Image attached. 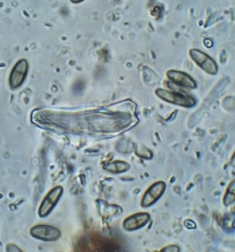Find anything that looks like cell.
<instances>
[{
  "label": "cell",
  "mask_w": 235,
  "mask_h": 252,
  "mask_svg": "<svg viewBox=\"0 0 235 252\" xmlns=\"http://www.w3.org/2000/svg\"><path fill=\"white\" fill-rule=\"evenodd\" d=\"M81 244L83 248L92 249L97 251L113 252L119 248L118 243L113 239L94 233L90 235L89 240H84Z\"/></svg>",
  "instance_id": "cell-1"
},
{
  "label": "cell",
  "mask_w": 235,
  "mask_h": 252,
  "mask_svg": "<svg viewBox=\"0 0 235 252\" xmlns=\"http://www.w3.org/2000/svg\"><path fill=\"white\" fill-rule=\"evenodd\" d=\"M156 92L157 95L162 99L176 105L190 107L195 103L192 97L179 93L169 92L160 89L157 90Z\"/></svg>",
  "instance_id": "cell-2"
},
{
  "label": "cell",
  "mask_w": 235,
  "mask_h": 252,
  "mask_svg": "<svg viewBox=\"0 0 235 252\" xmlns=\"http://www.w3.org/2000/svg\"><path fill=\"white\" fill-rule=\"evenodd\" d=\"M28 64L26 60L19 61L13 68L9 78L11 87L17 88L23 82L28 72Z\"/></svg>",
  "instance_id": "cell-3"
},
{
  "label": "cell",
  "mask_w": 235,
  "mask_h": 252,
  "mask_svg": "<svg viewBox=\"0 0 235 252\" xmlns=\"http://www.w3.org/2000/svg\"><path fill=\"white\" fill-rule=\"evenodd\" d=\"M190 55L193 60L207 72L210 74L217 72V67L216 63L206 54L200 50L192 49L190 51Z\"/></svg>",
  "instance_id": "cell-4"
},
{
  "label": "cell",
  "mask_w": 235,
  "mask_h": 252,
  "mask_svg": "<svg viewBox=\"0 0 235 252\" xmlns=\"http://www.w3.org/2000/svg\"><path fill=\"white\" fill-rule=\"evenodd\" d=\"M31 233L33 236L46 241L56 240L61 234L57 228L46 225H36L32 228Z\"/></svg>",
  "instance_id": "cell-5"
},
{
  "label": "cell",
  "mask_w": 235,
  "mask_h": 252,
  "mask_svg": "<svg viewBox=\"0 0 235 252\" xmlns=\"http://www.w3.org/2000/svg\"><path fill=\"white\" fill-rule=\"evenodd\" d=\"M62 191L61 187H57L48 193L39 208V214L40 216H45L51 211L61 195Z\"/></svg>",
  "instance_id": "cell-6"
},
{
  "label": "cell",
  "mask_w": 235,
  "mask_h": 252,
  "mask_svg": "<svg viewBox=\"0 0 235 252\" xmlns=\"http://www.w3.org/2000/svg\"><path fill=\"white\" fill-rule=\"evenodd\" d=\"M165 188V185L162 182L153 185L145 193L142 200V205L147 206L153 203L162 194Z\"/></svg>",
  "instance_id": "cell-7"
},
{
  "label": "cell",
  "mask_w": 235,
  "mask_h": 252,
  "mask_svg": "<svg viewBox=\"0 0 235 252\" xmlns=\"http://www.w3.org/2000/svg\"><path fill=\"white\" fill-rule=\"evenodd\" d=\"M167 75L168 78L176 84L189 88L196 87L195 81L187 74L180 71L170 70Z\"/></svg>",
  "instance_id": "cell-8"
},
{
  "label": "cell",
  "mask_w": 235,
  "mask_h": 252,
  "mask_svg": "<svg viewBox=\"0 0 235 252\" xmlns=\"http://www.w3.org/2000/svg\"><path fill=\"white\" fill-rule=\"evenodd\" d=\"M149 219L146 213H139L127 218L124 222V227L128 230H134L144 225Z\"/></svg>",
  "instance_id": "cell-9"
},
{
  "label": "cell",
  "mask_w": 235,
  "mask_h": 252,
  "mask_svg": "<svg viewBox=\"0 0 235 252\" xmlns=\"http://www.w3.org/2000/svg\"><path fill=\"white\" fill-rule=\"evenodd\" d=\"M129 166V164L125 162L115 161L106 165L105 168L112 172H119L127 170Z\"/></svg>",
  "instance_id": "cell-10"
},
{
  "label": "cell",
  "mask_w": 235,
  "mask_h": 252,
  "mask_svg": "<svg viewBox=\"0 0 235 252\" xmlns=\"http://www.w3.org/2000/svg\"><path fill=\"white\" fill-rule=\"evenodd\" d=\"M235 199V182L232 183L230 186L227 192L224 202L226 205H229L233 203Z\"/></svg>",
  "instance_id": "cell-11"
},
{
  "label": "cell",
  "mask_w": 235,
  "mask_h": 252,
  "mask_svg": "<svg viewBox=\"0 0 235 252\" xmlns=\"http://www.w3.org/2000/svg\"><path fill=\"white\" fill-rule=\"evenodd\" d=\"M184 224L188 228H193L196 226L195 223L191 220H186L184 222Z\"/></svg>",
  "instance_id": "cell-12"
},
{
  "label": "cell",
  "mask_w": 235,
  "mask_h": 252,
  "mask_svg": "<svg viewBox=\"0 0 235 252\" xmlns=\"http://www.w3.org/2000/svg\"><path fill=\"white\" fill-rule=\"evenodd\" d=\"M162 251L167 252H177L178 251V247L176 246H170L165 248V249L163 250Z\"/></svg>",
  "instance_id": "cell-13"
},
{
  "label": "cell",
  "mask_w": 235,
  "mask_h": 252,
  "mask_svg": "<svg viewBox=\"0 0 235 252\" xmlns=\"http://www.w3.org/2000/svg\"><path fill=\"white\" fill-rule=\"evenodd\" d=\"M83 0H71V1L73 2H80L81 1H82Z\"/></svg>",
  "instance_id": "cell-14"
}]
</instances>
